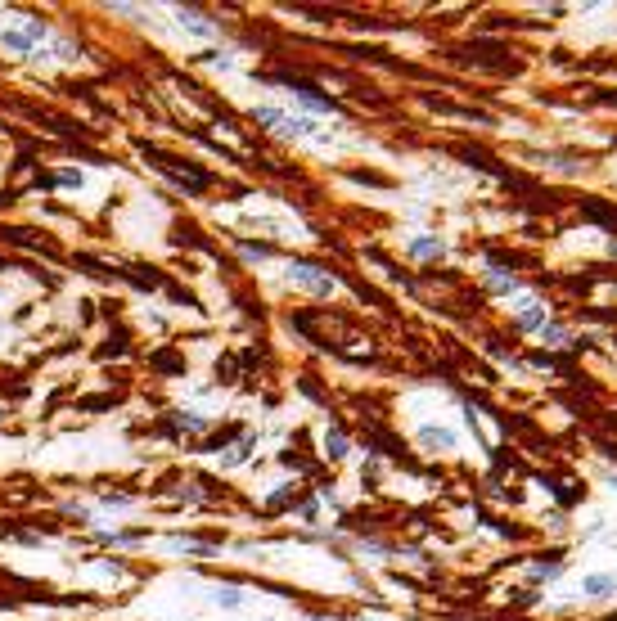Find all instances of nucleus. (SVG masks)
Instances as JSON below:
<instances>
[{
	"instance_id": "nucleus-1",
	"label": "nucleus",
	"mask_w": 617,
	"mask_h": 621,
	"mask_svg": "<svg viewBox=\"0 0 617 621\" xmlns=\"http://www.w3.org/2000/svg\"><path fill=\"white\" fill-rule=\"evenodd\" d=\"M145 158L154 162L158 171H167V176L176 180V185H185L190 189V194H203V189H208V176H203L199 167H185V162H176L172 153H158V149H145Z\"/></svg>"
},
{
	"instance_id": "nucleus-2",
	"label": "nucleus",
	"mask_w": 617,
	"mask_h": 621,
	"mask_svg": "<svg viewBox=\"0 0 617 621\" xmlns=\"http://www.w3.org/2000/svg\"><path fill=\"white\" fill-rule=\"evenodd\" d=\"M289 275L298 279V284H307L311 293H320V297H329V293H334V275H325V270L307 266V261H298V266H289Z\"/></svg>"
},
{
	"instance_id": "nucleus-3",
	"label": "nucleus",
	"mask_w": 617,
	"mask_h": 621,
	"mask_svg": "<svg viewBox=\"0 0 617 621\" xmlns=\"http://www.w3.org/2000/svg\"><path fill=\"white\" fill-rule=\"evenodd\" d=\"M419 446H428V450H451V446H455V432H451V428H424V432H419Z\"/></svg>"
},
{
	"instance_id": "nucleus-4",
	"label": "nucleus",
	"mask_w": 617,
	"mask_h": 621,
	"mask_svg": "<svg viewBox=\"0 0 617 621\" xmlns=\"http://www.w3.org/2000/svg\"><path fill=\"white\" fill-rule=\"evenodd\" d=\"M0 41L10 45L14 54H28V50H32V36H28V32H5V36H0Z\"/></svg>"
},
{
	"instance_id": "nucleus-5",
	"label": "nucleus",
	"mask_w": 617,
	"mask_h": 621,
	"mask_svg": "<svg viewBox=\"0 0 617 621\" xmlns=\"http://www.w3.org/2000/svg\"><path fill=\"white\" fill-rule=\"evenodd\" d=\"M253 117H257L262 126H275V131L284 126V113H275V108H253Z\"/></svg>"
},
{
	"instance_id": "nucleus-6",
	"label": "nucleus",
	"mask_w": 617,
	"mask_h": 621,
	"mask_svg": "<svg viewBox=\"0 0 617 621\" xmlns=\"http://www.w3.org/2000/svg\"><path fill=\"white\" fill-rule=\"evenodd\" d=\"M181 23H190L194 32H212V23H203V18H199V9H181Z\"/></svg>"
},
{
	"instance_id": "nucleus-7",
	"label": "nucleus",
	"mask_w": 617,
	"mask_h": 621,
	"mask_svg": "<svg viewBox=\"0 0 617 621\" xmlns=\"http://www.w3.org/2000/svg\"><path fill=\"white\" fill-rule=\"evenodd\" d=\"M437 252H442V243L437 239H419L415 243V257H437Z\"/></svg>"
},
{
	"instance_id": "nucleus-8",
	"label": "nucleus",
	"mask_w": 617,
	"mask_h": 621,
	"mask_svg": "<svg viewBox=\"0 0 617 621\" xmlns=\"http://www.w3.org/2000/svg\"><path fill=\"white\" fill-rule=\"evenodd\" d=\"M545 320V311H541V306H527V311H523V329H536V324H541Z\"/></svg>"
},
{
	"instance_id": "nucleus-9",
	"label": "nucleus",
	"mask_w": 617,
	"mask_h": 621,
	"mask_svg": "<svg viewBox=\"0 0 617 621\" xmlns=\"http://www.w3.org/2000/svg\"><path fill=\"white\" fill-rule=\"evenodd\" d=\"M586 590H590V594H608V590H613V581H608V576H590Z\"/></svg>"
},
{
	"instance_id": "nucleus-10",
	"label": "nucleus",
	"mask_w": 617,
	"mask_h": 621,
	"mask_svg": "<svg viewBox=\"0 0 617 621\" xmlns=\"http://www.w3.org/2000/svg\"><path fill=\"white\" fill-rule=\"evenodd\" d=\"M59 185L77 189V185H82V171H73V167H68V171H59Z\"/></svg>"
},
{
	"instance_id": "nucleus-11",
	"label": "nucleus",
	"mask_w": 617,
	"mask_h": 621,
	"mask_svg": "<svg viewBox=\"0 0 617 621\" xmlns=\"http://www.w3.org/2000/svg\"><path fill=\"white\" fill-rule=\"evenodd\" d=\"M217 599H221V608H239V594L235 590H221Z\"/></svg>"
},
{
	"instance_id": "nucleus-12",
	"label": "nucleus",
	"mask_w": 617,
	"mask_h": 621,
	"mask_svg": "<svg viewBox=\"0 0 617 621\" xmlns=\"http://www.w3.org/2000/svg\"><path fill=\"white\" fill-rule=\"evenodd\" d=\"M343 450H347V441L334 432V437H329V455H343Z\"/></svg>"
},
{
	"instance_id": "nucleus-13",
	"label": "nucleus",
	"mask_w": 617,
	"mask_h": 621,
	"mask_svg": "<svg viewBox=\"0 0 617 621\" xmlns=\"http://www.w3.org/2000/svg\"><path fill=\"white\" fill-rule=\"evenodd\" d=\"M613 257H617V248H613Z\"/></svg>"
}]
</instances>
